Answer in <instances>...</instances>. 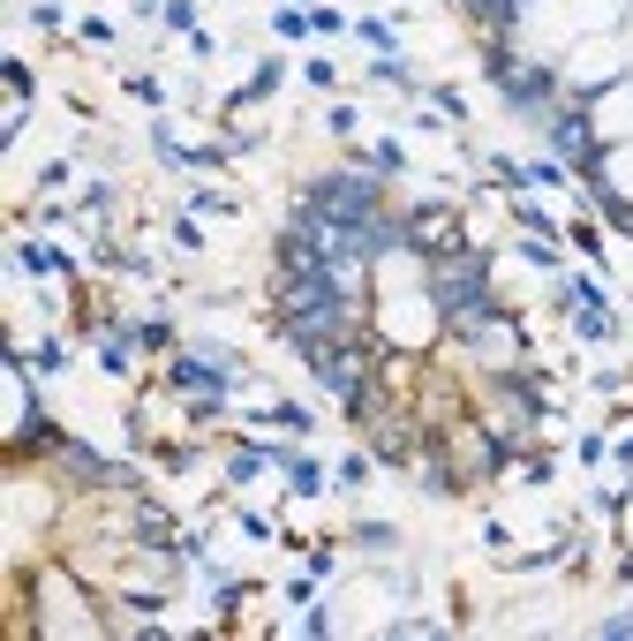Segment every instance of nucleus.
<instances>
[{
    "label": "nucleus",
    "mask_w": 633,
    "mask_h": 641,
    "mask_svg": "<svg viewBox=\"0 0 633 641\" xmlns=\"http://www.w3.org/2000/svg\"><path fill=\"white\" fill-rule=\"evenodd\" d=\"M408 453H415V438H408L400 423H385V431H377V461H408Z\"/></svg>",
    "instance_id": "obj_5"
},
{
    "label": "nucleus",
    "mask_w": 633,
    "mask_h": 641,
    "mask_svg": "<svg viewBox=\"0 0 633 641\" xmlns=\"http://www.w3.org/2000/svg\"><path fill=\"white\" fill-rule=\"evenodd\" d=\"M302 355H310V362H316V385H324V393H339L347 408H362V362H354V347H347V332H339V339H310Z\"/></svg>",
    "instance_id": "obj_1"
},
{
    "label": "nucleus",
    "mask_w": 633,
    "mask_h": 641,
    "mask_svg": "<svg viewBox=\"0 0 633 641\" xmlns=\"http://www.w3.org/2000/svg\"><path fill=\"white\" fill-rule=\"evenodd\" d=\"M498 91H505L513 106H543V99H551V76H543V68H520V61H498Z\"/></svg>",
    "instance_id": "obj_2"
},
{
    "label": "nucleus",
    "mask_w": 633,
    "mask_h": 641,
    "mask_svg": "<svg viewBox=\"0 0 633 641\" xmlns=\"http://www.w3.org/2000/svg\"><path fill=\"white\" fill-rule=\"evenodd\" d=\"M551 144H558V152H566L573 166H589V181H596V137H589V121H581V114L551 121Z\"/></svg>",
    "instance_id": "obj_3"
},
{
    "label": "nucleus",
    "mask_w": 633,
    "mask_h": 641,
    "mask_svg": "<svg viewBox=\"0 0 633 641\" xmlns=\"http://www.w3.org/2000/svg\"><path fill=\"white\" fill-rule=\"evenodd\" d=\"M227 370H234L227 355H219V362H196V355H189V362H173V385H189V393H227Z\"/></svg>",
    "instance_id": "obj_4"
}]
</instances>
